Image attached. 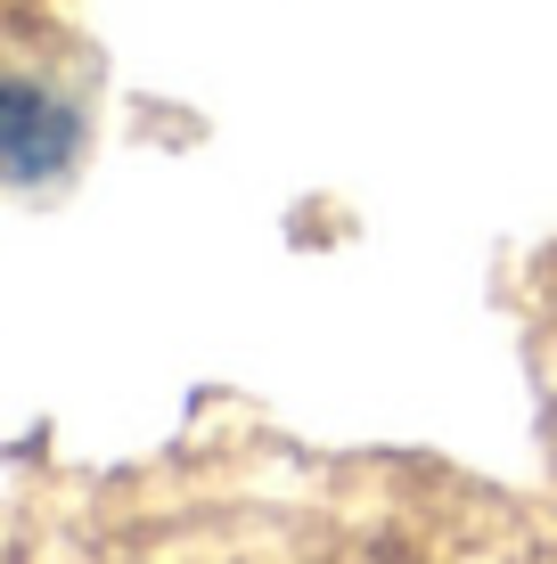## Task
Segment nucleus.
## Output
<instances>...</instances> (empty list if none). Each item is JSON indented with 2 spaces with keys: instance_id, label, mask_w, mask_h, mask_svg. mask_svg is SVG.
<instances>
[{
  "instance_id": "f257e3e1",
  "label": "nucleus",
  "mask_w": 557,
  "mask_h": 564,
  "mask_svg": "<svg viewBox=\"0 0 557 564\" xmlns=\"http://www.w3.org/2000/svg\"><path fill=\"white\" fill-rule=\"evenodd\" d=\"M74 123L66 99H50L42 83H0V181H50L74 164Z\"/></svg>"
}]
</instances>
